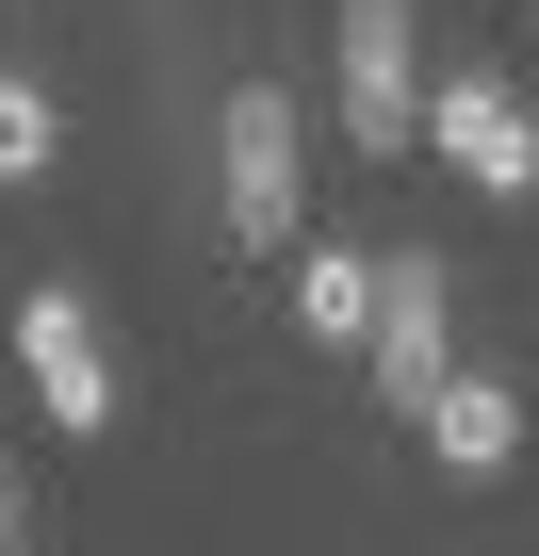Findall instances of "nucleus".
Segmentation results:
<instances>
[{"label": "nucleus", "mask_w": 539, "mask_h": 556, "mask_svg": "<svg viewBox=\"0 0 539 556\" xmlns=\"http://www.w3.org/2000/svg\"><path fill=\"white\" fill-rule=\"evenodd\" d=\"M0 556H17V491H0Z\"/></svg>", "instance_id": "9"}, {"label": "nucleus", "mask_w": 539, "mask_h": 556, "mask_svg": "<svg viewBox=\"0 0 539 556\" xmlns=\"http://www.w3.org/2000/svg\"><path fill=\"white\" fill-rule=\"evenodd\" d=\"M344 148H376V164L425 148V50H409V0H344Z\"/></svg>", "instance_id": "2"}, {"label": "nucleus", "mask_w": 539, "mask_h": 556, "mask_svg": "<svg viewBox=\"0 0 539 556\" xmlns=\"http://www.w3.org/2000/svg\"><path fill=\"white\" fill-rule=\"evenodd\" d=\"M213 213H229V245H261V262L295 245V99H279V83L229 99V131H213Z\"/></svg>", "instance_id": "1"}, {"label": "nucleus", "mask_w": 539, "mask_h": 556, "mask_svg": "<svg viewBox=\"0 0 539 556\" xmlns=\"http://www.w3.org/2000/svg\"><path fill=\"white\" fill-rule=\"evenodd\" d=\"M425 148H441L474 197H539V115H523L490 66H441V83H425Z\"/></svg>", "instance_id": "4"}, {"label": "nucleus", "mask_w": 539, "mask_h": 556, "mask_svg": "<svg viewBox=\"0 0 539 556\" xmlns=\"http://www.w3.org/2000/svg\"><path fill=\"white\" fill-rule=\"evenodd\" d=\"M50 148H66L50 83H0V180H50Z\"/></svg>", "instance_id": "8"}, {"label": "nucleus", "mask_w": 539, "mask_h": 556, "mask_svg": "<svg viewBox=\"0 0 539 556\" xmlns=\"http://www.w3.org/2000/svg\"><path fill=\"white\" fill-rule=\"evenodd\" d=\"M458 377V262H376V393L425 409Z\"/></svg>", "instance_id": "5"}, {"label": "nucleus", "mask_w": 539, "mask_h": 556, "mask_svg": "<svg viewBox=\"0 0 539 556\" xmlns=\"http://www.w3.org/2000/svg\"><path fill=\"white\" fill-rule=\"evenodd\" d=\"M409 426H425L441 475H506V458H523V393H506V377H441Z\"/></svg>", "instance_id": "6"}, {"label": "nucleus", "mask_w": 539, "mask_h": 556, "mask_svg": "<svg viewBox=\"0 0 539 556\" xmlns=\"http://www.w3.org/2000/svg\"><path fill=\"white\" fill-rule=\"evenodd\" d=\"M295 328L311 344H376V262L360 245H295Z\"/></svg>", "instance_id": "7"}, {"label": "nucleus", "mask_w": 539, "mask_h": 556, "mask_svg": "<svg viewBox=\"0 0 539 556\" xmlns=\"http://www.w3.org/2000/svg\"><path fill=\"white\" fill-rule=\"evenodd\" d=\"M17 377H34V409H50L66 442L115 426V344H99V312L66 295V278H34V295H17Z\"/></svg>", "instance_id": "3"}]
</instances>
